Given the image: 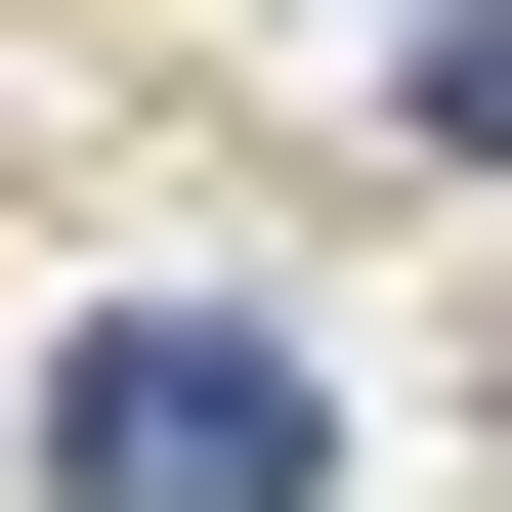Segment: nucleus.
I'll return each instance as SVG.
<instances>
[{
	"label": "nucleus",
	"mask_w": 512,
	"mask_h": 512,
	"mask_svg": "<svg viewBox=\"0 0 512 512\" xmlns=\"http://www.w3.org/2000/svg\"><path fill=\"white\" fill-rule=\"evenodd\" d=\"M299 470H342V384L256 299H86L43 342V512H299Z\"/></svg>",
	"instance_id": "nucleus-1"
}]
</instances>
